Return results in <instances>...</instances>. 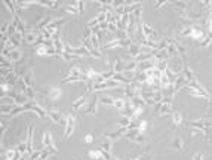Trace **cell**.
I'll return each instance as SVG.
<instances>
[{
	"instance_id": "cell-27",
	"label": "cell",
	"mask_w": 212,
	"mask_h": 160,
	"mask_svg": "<svg viewBox=\"0 0 212 160\" xmlns=\"http://www.w3.org/2000/svg\"><path fill=\"white\" fill-rule=\"evenodd\" d=\"M6 129H8V126H6V122L3 120V122H2V136L5 135V132H6Z\"/></svg>"
},
{
	"instance_id": "cell-15",
	"label": "cell",
	"mask_w": 212,
	"mask_h": 160,
	"mask_svg": "<svg viewBox=\"0 0 212 160\" xmlns=\"http://www.w3.org/2000/svg\"><path fill=\"white\" fill-rule=\"evenodd\" d=\"M190 37L194 39V40H200V39H203V31L200 28H194L193 27V31H191V36Z\"/></svg>"
},
{
	"instance_id": "cell-20",
	"label": "cell",
	"mask_w": 212,
	"mask_h": 160,
	"mask_svg": "<svg viewBox=\"0 0 212 160\" xmlns=\"http://www.w3.org/2000/svg\"><path fill=\"white\" fill-rule=\"evenodd\" d=\"M126 104L128 102H125L123 101V100H114V107H116V108H119V110H122V111H123V108H125V107H126Z\"/></svg>"
},
{
	"instance_id": "cell-1",
	"label": "cell",
	"mask_w": 212,
	"mask_h": 160,
	"mask_svg": "<svg viewBox=\"0 0 212 160\" xmlns=\"http://www.w3.org/2000/svg\"><path fill=\"white\" fill-rule=\"evenodd\" d=\"M26 108L28 110V111H34L36 114H39V116H40L42 119H46V117H48V113H46V111H45V110H43L42 107L39 105V104H37V101H36V100H30V101L26 104Z\"/></svg>"
},
{
	"instance_id": "cell-21",
	"label": "cell",
	"mask_w": 212,
	"mask_h": 160,
	"mask_svg": "<svg viewBox=\"0 0 212 160\" xmlns=\"http://www.w3.org/2000/svg\"><path fill=\"white\" fill-rule=\"evenodd\" d=\"M100 101H101L104 105H111V104L114 105V98H111V96H102Z\"/></svg>"
},
{
	"instance_id": "cell-2",
	"label": "cell",
	"mask_w": 212,
	"mask_h": 160,
	"mask_svg": "<svg viewBox=\"0 0 212 160\" xmlns=\"http://www.w3.org/2000/svg\"><path fill=\"white\" fill-rule=\"evenodd\" d=\"M74 125H76V117H74V114H68L67 119H65V131H64V139H67L70 135L73 134V131H74Z\"/></svg>"
},
{
	"instance_id": "cell-13",
	"label": "cell",
	"mask_w": 212,
	"mask_h": 160,
	"mask_svg": "<svg viewBox=\"0 0 212 160\" xmlns=\"http://www.w3.org/2000/svg\"><path fill=\"white\" fill-rule=\"evenodd\" d=\"M86 100H88V96H82V98H79V100H76V101L71 104V110H79L83 104L86 102Z\"/></svg>"
},
{
	"instance_id": "cell-26",
	"label": "cell",
	"mask_w": 212,
	"mask_h": 160,
	"mask_svg": "<svg viewBox=\"0 0 212 160\" xmlns=\"http://www.w3.org/2000/svg\"><path fill=\"white\" fill-rule=\"evenodd\" d=\"M83 8H85V2H77V9H79V14H83Z\"/></svg>"
},
{
	"instance_id": "cell-6",
	"label": "cell",
	"mask_w": 212,
	"mask_h": 160,
	"mask_svg": "<svg viewBox=\"0 0 212 160\" xmlns=\"http://www.w3.org/2000/svg\"><path fill=\"white\" fill-rule=\"evenodd\" d=\"M34 153L33 147V126H28V136H27V154L31 156Z\"/></svg>"
},
{
	"instance_id": "cell-16",
	"label": "cell",
	"mask_w": 212,
	"mask_h": 160,
	"mask_svg": "<svg viewBox=\"0 0 212 160\" xmlns=\"http://www.w3.org/2000/svg\"><path fill=\"white\" fill-rule=\"evenodd\" d=\"M39 5H40V6H46V8H51V9H58V6H60L58 2H49V0H46V2H39Z\"/></svg>"
},
{
	"instance_id": "cell-25",
	"label": "cell",
	"mask_w": 212,
	"mask_h": 160,
	"mask_svg": "<svg viewBox=\"0 0 212 160\" xmlns=\"http://www.w3.org/2000/svg\"><path fill=\"white\" fill-rule=\"evenodd\" d=\"M85 141H86V142H92V141H93V134H92V132H88V134H86Z\"/></svg>"
},
{
	"instance_id": "cell-12",
	"label": "cell",
	"mask_w": 212,
	"mask_h": 160,
	"mask_svg": "<svg viewBox=\"0 0 212 160\" xmlns=\"http://www.w3.org/2000/svg\"><path fill=\"white\" fill-rule=\"evenodd\" d=\"M139 53H141V46H136V45H131V46H129V55H131V57L138 58Z\"/></svg>"
},
{
	"instance_id": "cell-19",
	"label": "cell",
	"mask_w": 212,
	"mask_h": 160,
	"mask_svg": "<svg viewBox=\"0 0 212 160\" xmlns=\"http://www.w3.org/2000/svg\"><path fill=\"white\" fill-rule=\"evenodd\" d=\"M111 147H113V142H111V139H105L104 142L101 144V150H105V151H110Z\"/></svg>"
},
{
	"instance_id": "cell-18",
	"label": "cell",
	"mask_w": 212,
	"mask_h": 160,
	"mask_svg": "<svg viewBox=\"0 0 212 160\" xmlns=\"http://www.w3.org/2000/svg\"><path fill=\"white\" fill-rule=\"evenodd\" d=\"M172 145L177 148V150H179V151H184V142L179 139V138H177V139H174V142H172Z\"/></svg>"
},
{
	"instance_id": "cell-4",
	"label": "cell",
	"mask_w": 212,
	"mask_h": 160,
	"mask_svg": "<svg viewBox=\"0 0 212 160\" xmlns=\"http://www.w3.org/2000/svg\"><path fill=\"white\" fill-rule=\"evenodd\" d=\"M48 117L51 119L53 123H61V125L65 126V120H62V116H61L60 111H57V110H49V111H48Z\"/></svg>"
},
{
	"instance_id": "cell-7",
	"label": "cell",
	"mask_w": 212,
	"mask_h": 160,
	"mask_svg": "<svg viewBox=\"0 0 212 160\" xmlns=\"http://www.w3.org/2000/svg\"><path fill=\"white\" fill-rule=\"evenodd\" d=\"M83 113H85V114H96V98H95V96L86 104Z\"/></svg>"
},
{
	"instance_id": "cell-9",
	"label": "cell",
	"mask_w": 212,
	"mask_h": 160,
	"mask_svg": "<svg viewBox=\"0 0 212 160\" xmlns=\"http://www.w3.org/2000/svg\"><path fill=\"white\" fill-rule=\"evenodd\" d=\"M22 80H24V83H26L27 88H33L34 84H36V79H34V71H27L26 76L22 77Z\"/></svg>"
},
{
	"instance_id": "cell-3",
	"label": "cell",
	"mask_w": 212,
	"mask_h": 160,
	"mask_svg": "<svg viewBox=\"0 0 212 160\" xmlns=\"http://www.w3.org/2000/svg\"><path fill=\"white\" fill-rule=\"evenodd\" d=\"M42 142H43V145H45V148H51V150H53V151H58V150L55 148V144H53V138H52L51 131L43 132Z\"/></svg>"
},
{
	"instance_id": "cell-17",
	"label": "cell",
	"mask_w": 212,
	"mask_h": 160,
	"mask_svg": "<svg viewBox=\"0 0 212 160\" xmlns=\"http://www.w3.org/2000/svg\"><path fill=\"white\" fill-rule=\"evenodd\" d=\"M171 116H172V122H174L175 125H179V123L183 122V116H181V113H178V111H172Z\"/></svg>"
},
{
	"instance_id": "cell-10",
	"label": "cell",
	"mask_w": 212,
	"mask_h": 160,
	"mask_svg": "<svg viewBox=\"0 0 212 160\" xmlns=\"http://www.w3.org/2000/svg\"><path fill=\"white\" fill-rule=\"evenodd\" d=\"M15 107H17V104H2V105H0L2 116H3V117H5V116H10L12 111L15 110Z\"/></svg>"
},
{
	"instance_id": "cell-22",
	"label": "cell",
	"mask_w": 212,
	"mask_h": 160,
	"mask_svg": "<svg viewBox=\"0 0 212 160\" xmlns=\"http://www.w3.org/2000/svg\"><path fill=\"white\" fill-rule=\"evenodd\" d=\"M22 93L26 95L28 100H36V98H34V91H33V88H27V89H26V91H24Z\"/></svg>"
},
{
	"instance_id": "cell-5",
	"label": "cell",
	"mask_w": 212,
	"mask_h": 160,
	"mask_svg": "<svg viewBox=\"0 0 212 160\" xmlns=\"http://www.w3.org/2000/svg\"><path fill=\"white\" fill-rule=\"evenodd\" d=\"M46 93H48V98L52 100V101H57V100H60L61 96H62V92H61V89L58 86H52Z\"/></svg>"
},
{
	"instance_id": "cell-24",
	"label": "cell",
	"mask_w": 212,
	"mask_h": 160,
	"mask_svg": "<svg viewBox=\"0 0 212 160\" xmlns=\"http://www.w3.org/2000/svg\"><path fill=\"white\" fill-rule=\"evenodd\" d=\"M145 129H147V122L145 120H141V123H139V132L143 134Z\"/></svg>"
},
{
	"instance_id": "cell-11",
	"label": "cell",
	"mask_w": 212,
	"mask_h": 160,
	"mask_svg": "<svg viewBox=\"0 0 212 160\" xmlns=\"http://www.w3.org/2000/svg\"><path fill=\"white\" fill-rule=\"evenodd\" d=\"M8 58L10 59L12 62H18V61L22 59V52L19 51L18 48H15V49H12V51L8 53Z\"/></svg>"
},
{
	"instance_id": "cell-23",
	"label": "cell",
	"mask_w": 212,
	"mask_h": 160,
	"mask_svg": "<svg viewBox=\"0 0 212 160\" xmlns=\"http://www.w3.org/2000/svg\"><path fill=\"white\" fill-rule=\"evenodd\" d=\"M17 150H18V153H21V154L27 153V142H19L17 145Z\"/></svg>"
},
{
	"instance_id": "cell-28",
	"label": "cell",
	"mask_w": 212,
	"mask_h": 160,
	"mask_svg": "<svg viewBox=\"0 0 212 160\" xmlns=\"http://www.w3.org/2000/svg\"><path fill=\"white\" fill-rule=\"evenodd\" d=\"M193 160H202V154H196L194 157H193Z\"/></svg>"
},
{
	"instance_id": "cell-8",
	"label": "cell",
	"mask_w": 212,
	"mask_h": 160,
	"mask_svg": "<svg viewBox=\"0 0 212 160\" xmlns=\"http://www.w3.org/2000/svg\"><path fill=\"white\" fill-rule=\"evenodd\" d=\"M39 37H40V34L34 33V31H27L24 34V42L28 43V45H33V43H37Z\"/></svg>"
},
{
	"instance_id": "cell-14",
	"label": "cell",
	"mask_w": 212,
	"mask_h": 160,
	"mask_svg": "<svg viewBox=\"0 0 212 160\" xmlns=\"http://www.w3.org/2000/svg\"><path fill=\"white\" fill-rule=\"evenodd\" d=\"M88 156H89L91 159H93V160L104 159V157H102V151H101V150H91V151L88 153Z\"/></svg>"
},
{
	"instance_id": "cell-29",
	"label": "cell",
	"mask_w": 212,
	"mask_h": 160,
	"mask_svg": "<svg viewBox=\"0 0 212 160\" xmlns=\"http://www.w3.org/2000/svg\"><path fill=\"white\" fill-rule=\"evenodd\" d=\"M162 5H165V2H157L154 6H156V9H159V6H162Z\"/></svg>"
}]
</instances>
